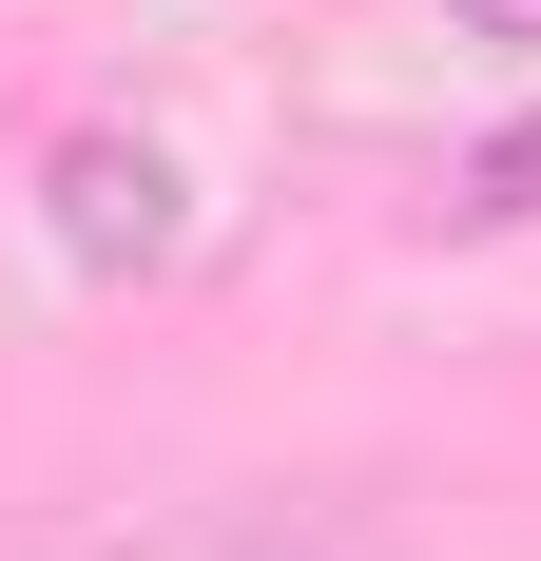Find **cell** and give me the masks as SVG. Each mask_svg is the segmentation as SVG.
Returning <instances> with one entry per match:
<instances>
[{
	"label": "cell",
	"mask_w": 541,
	"mask_h": 561,
	"mask_svg": "<svg viewBox=\"0 0 541 561\" xmlns=\"http://www.w3.org/2000/svg\"><path fill=\"white\" fill-rule=\"evenodd\" d=\"M116 561H406V542H387L368 484H232V504L156 523V542H116Z\"/></svg>",
	"instance_id": "2"
},
{
	"label": "cell",
	"mask_w": 541,
	"mask_h": 561,
	"mask_svg": "<svg viewBox=\"0 0 541 561\" xmlns=\"http://www.w3.org/2000/svg\"><path fill=\"white\" fill-rule=\"evenodd\" d=\"M445 39H484V58H541V0H445Z\"/></svg>",
	"instance_id": "4"
},
{
	"label": "cell",
	"mask_w": 541,
	"mask_h": 561,
	"mask_svg": "<svg viewBox=\"0 0 541 561\" xmlns=\"http://www.w3.org/2000/svg\"><path fill=\"white\" fill-rule=\"evenodd\" d=\"M522 214H541V116H522V136H503L484 174H464V232H522Z\"/></svg>",
	"instance_id": "3"
},
{
	"label": "cell",
	"mask_w": 541,
	"mask_h": 561,
	"mask_svg": "<svg viewBox=\"0 0 541 561\" xmlns=\"http://www.w3.org/2000/svg\"><path fill=\"white\" fill-rule=\"evenodd\" d=\"M39 232L78 252V272H174V252H194V194H174V156H156V136L78 116V136L39 156Z\"/></svg>",
	"instance_id": "1"
}]
</instances>
